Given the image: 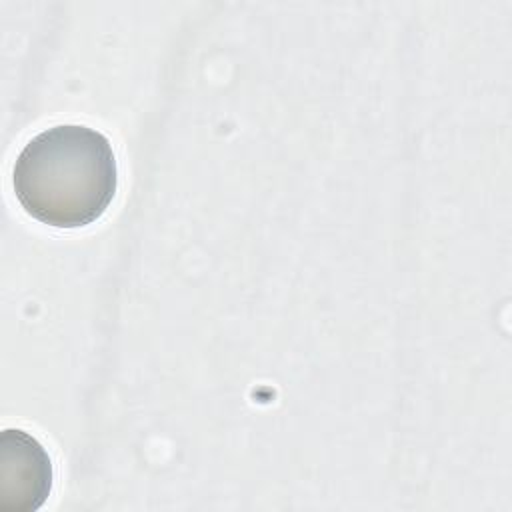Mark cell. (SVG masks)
<instances>
[{
	"mask_svg": "<svg viewBox=\"0 0 512 512\" xmlns=\"http://www.w3.org/2000/svg\"><path fill=\"white\" fill-rule=\"evenodd\" d=\"M12 186L20 206L54 228L98 220L118 188L110 140L84 124H58L36 134L16 158Z\"/></svg>",
	"mask_w": 512,
	"mask_h": 512,
	"instance_id": "cell-1",
	"label": "cell"
},
{
	"mask_svg": "<svg viewBox=\"0 0 512 512\" xmlns=\"http://www.w3.org/2000/svg\"><path fill=\"white\" fill-rule=\"evenodd\" d=\"M54 468L46 448L28 432L0 434V512H34L52 492Z\"/></svg>",
	"mask_w": 512,
	"mask_h": 512,
	"instance_id": "cell-2",
	"label": "cell"
}]
</instances>
